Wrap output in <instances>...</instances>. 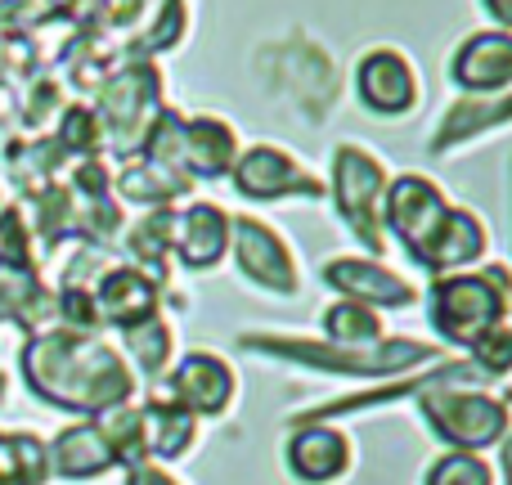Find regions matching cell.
Here are the masks:
<instances>
[{
    "label": "cell",
    "instance_id": "29",
    "mask_svg": "<svg viewBox=\"0 0 512 485\" xmlns=\"http://www.w3.org/2000/svg\"><path fill=\"white\" fill-rule=\"evenodd\" d=\"M27 230H36V239H41L45 252H54L59 243L77 239V194H72L68 185H59L54 180L50 189H41L36 198H27Z\"/></svg>",
    "mask_w": 512,
    "mask_h": 485
},
{
    "label": "cell",
    "instance_id": "28",
    "mask_svg": "<svg viewBox=\"0 0 512 485\" xmlns=\"http://www.w3.org/2000/svg\"><path fill=\"white\" fill-rule=\"evenodd\" d=\"M324 324V342L342 346V351H364V346H378L387 337V324H382V310L360 306V301L337 297L333 306L319 315Z\"/></svg>",
    "mask_w": 512,
    "mask_h": 485
},
{
    "label": "cell",
    "instance_id": "31",
    "mask_svg": "<svg viewBox=\"0 0 512 485\" xmlns=\"http://www.w3.org/2000/svg\"><path fill=\"white\" fill-rule=\"evenodd\" d=\"M99 432H104L108 450H113L117 468H135V463H149V441H144V414L140 405H117L108 414L95 418Z\"/></svg>",
    "mask_w": 512,
    "mask_h": 485
},
{
    "label": "cell",
    "instance_id": "18",
    "mask_svg": "<svg viewBox=\"0 0 512 485\" xmlns=\"http://www.w3.org/2000/svg\"><path fill=\"white\" fill-rule=\"evenodd\" d=\"M486 247H490V230L481 225V216L468 212V207H450V216L432 234V243L414 256V265H423L427 274L441 279V274H459L468 265H477Z\"/></svg>",
    "mask_w": 512,
    "mask_h": 485
},
{
    "label": "cell",
    "instance_id": "17",
    "mask_svg": "<svg viewBox=\"0 0 512 485\" xmlns=\"http://www.w3.org/2000/svg\"><path fill=\"white\" fill-rule=\"evenodd\" d=\"M504 126H512V90H499V95H459L441 113L427 149L436 158H445L450 149H463V144L481 140L490 131H504Z\"/></svg>",
    "mask_w": 512,
    "mask_h": 485
},
{
    "label": "cell",
    "instance_id": "44",
    "mask_svg": "<svg viewBox=\"0 0 512 485\" xmlns=\"http://www.w3.org/2000/svg\"><path fill=\"white\" fill-rule=\"evenodd\" d=\"M45 27V14L36 0H0V32H27Z\"/></svg>",
    "mask_w": 512,
    "mask_h": 485
},
{
    "label": "cell",
    "instance_id": "35",
    "mask_svg": "<svg viewBox=\"0 0 512 485\" xmlns=\"http://www.w3.org/2000/svg\"><path fill=\"white\" fill-rule=\"evenodd\" d=\"M41 77V50L27 32H0V90H23Z\"/></svg>",
    "mask_w": 512,
    "mask_h": 485
},
{
    "label": "cell",
    "instance_id": "7",
    "mask_svg": "<svg viewBox=\"0 0 512 485\" xmlns=\"http://www.w3.org/2000/svg\"><path fill=\"white\" fill-rule=\"evenodd\" d=\"M230 252H234V261H239V274L248 283H256L261 292H274V297H297L301 292L297 256L283 243V234L270 230L265 221H256V216H234Z\"/></svg>",
    "mask_w": 512,
    "mask_h": 485
},
{
    "label": "cell",
    "instance_id": "39",
    "mask_svg": "<svg viewBox=\"0 0 512 485\" xmlns=\"http://www.w3.org/2000/svg\"><path fill=\"white\" fill-rule=\"evenodd\" d=\"M468 360L477 364L490 382L504 378V373H512V324H508V319H504V324H495L490 333H481L477 342L468 346Z\"/></svg>",
    "mask_w": 512,
    "mask_h": 485
},
{
    "label": "cell",
    "instance_id": "30",
    "mask_svg": "<svg viewBox=\"0 0 512 485\" xmlns=\"http://www.w3.org/2000/svg\"><path fill=\"white\" fill-rule=\"evenodd\" d=\"M50 454L32 432H0V485H41Z\"/></svg>",
    "mask_w": 512,
    "mask_h": 485
},
{
    "label": "cell",
    "instance_id": "23",
    "mask_svg": "<svg viewBox=\"0 0 512 485\" xmlns=\"http://www.w3.org/2000/svg\"><path fill=\"white\" fill-rule=\"evenodd\" d=\"M140 414H144V441H149V463L153 459L176 463L198 445V418L189 409H180L176 400H167L162 391H153L144 400Z\"/></svg>",
    "mask_w": 512,
    "mask_h": 485
},
{
    "label": "cell",
    "instance_id": "9",
    "mask_svg": "<svg viewBox=\"0 0 512 485\" xmlns=\"http://www.w3.org/2000/svg\"><path fill=\"white\" fill-rule=\"evenodd\" d=\"M270 63H274V68H270L274 90H283V95H288L292 104L301 108V113L324 117L328 108H333V99H337V72H333V59H328V54L319 50L315 41H301V36H292V41L274 45Z\"/></svg>",
    "mask_w": 512,
    "mask_h": 485
},
{
    "label": "cell",
    "instance_id": "49",
    "mask_svg": "<svg viewBox=\"0 0 512 485\" xmlns=\"http://www.w3.org/2000/svg\"><path fill=\"white\" fill-rule=\"evenodd\" d=\"M0 212H5V203H0Z\"/></svg>",
    "mask_w": 512,
    "mask_h": 485
},
{
    "label": "cell",
    "instance_id": "34",
    "mask_svg": "<svg viewBox=\"0 0 512 485\" xmlns=\"http://www.w3.org/2000/svg\"><path fill=\"white\" fill-rule=\"evenodd\" d=\"M54 140H59V149L68 153V158H99L104 153V131H99V117L90 104H68L59 113V131H54Z\"/></svg>",
    "mask_w": 512,
    "mask_h": 485
},
{
    "label": "cell",
    "instance_id": "10",
    "mask_svg": "<svg viewBox=\"0 0 512 485\" xmlns=\"http://www.w3.org/2000/svg\"><path fill=\"white\" fill-rule=\"evenodd\" d=\"M234 189L252 203H279V198H324L328 185L319 176H310L292 153L274 149V144H252L248 153H239L230 171Z\"/></svg>",
    "mask_w": 512,
    "mask_h": 485
},
{
    "label": "cell",
    "instance_id": "13",
    "mask_svg": "<svg viewBox=\"0 0 512 485\" xmlns=\"http://www.w3.org/2000/svg\"><path fill=\"white\" fill-rule=\"evenodd\" d=\"M324 283L346 301H360V306L373 310H400V306H414L418 288L405 283L391 265L373 261V256H333L324 265Z\"/></svg>",
    "mask_w": 512,
    "mask_h": 485
},
{
    "label": "cell",
    "instance_id": "6",
    "mask_svg": "<svg viewBox=\"0 0 512 485\" xmlns=\"http://www.w3.org/2000/svg\"><path fill=\"white\" fill-rule=\"evenodd\" d=\"M418 414H423L427 432H432L445 450L481 454L512 432L508 400L490 396V391H468V387L427 391V396H418Z\"/></svg>",
    "mask_w": 512,
    "mask_h": 485
},
{
    "label": "cell",
    "instance_id": "5",
    "mask_svg": "<svg viewBox=\"0 0 512 485\" xmlns=\"http://www.w3.org/2000/svg\"><path fill=\"white\" fill-rule=\"evenodd\" d=\"M387 185H391V171L369 149H360V144H337L333 149L328 194H333V207L346 221V230L369 247L373 261H382V252H387V225H382Z\"/></svg>",
    "mask_w": 512,
    "mask_h": 485
},
{
    "label": "cell",
    "instance_id": "19",
    "mask_svg": "<svg viewBox=\"0 0 512 485\" xmlns=\"http://www.w3.org/2000/svg\"><path fill=\"white\" fill-rule=\"evenodd\" d=\"M230 252V216L216 203H189L185 212H176V256L185 270H212Z\"/></svg>",
    "mask_w": 512,
    "mask_h": 485
},
{
    "label": "cell",
    "instance_id": "1",
    "mask_svg": "<svg viewBox=\"0 0 512 485\" xmlns=\"http://www.w3.org/2000/svg\"><path fill=\"white\" fill-rule=\"evenodd\" d=\"M18 364L36 400L81 418H99L117 405H131L135 396L131 364L95 333H72L63 324L27 337Z\"/></svg>",
    "mask_w": 512,
    "mask_h": 485
},
{
    "label": "cell",
    "instance_id": "43",
    "mask_svg": "<svg viewBox=\"0 0 512 485\" xmlns=\"http://www.w3.org/2000/svg\"><path fill=\"white\" fill-rule=\"evenodd\" d=\"M149 5H153V0H104L95 32H99V36H104V32H135Z\"/></svg>",
    "mask_w": 512,
    "mask_h": 485
},
{
    "label": "cell",
    "instance_id": "37",
    "mask_svg": "<svg viewBox=\"0 0 512 485\" xmlns=\"http://www.w3.org/2000/svg\"><path fill=\"white\" fill-rule=\"evenodd\" d=\"M54 113H63V86L50 72H41V77H32L18 90V122H23L27 131H41Z\"/></svg>",
    "mask_w": 512,
    "mask_h": 485
},
{
    "label": "cell",
    "instance_id": "21",
    "mask_svg": "<svg viewBox=\"0 0 512 485\" xmlns=\"http://www.w3.org/2000/svg\"><path fill=\"white\" fill-rule=\"evenodd\" d=\"M45 454H50V472H59V477H68V481H95V477H104L108 468H117V459H113V450H108L95 418L63 427V432L54 436V445H45Z\"/></svg>",
    "mask_w": 512,
    "mask_h": 485
},
{
    "label": "cell",
    "instance_id": "3",
    "mask_svg": "<svg viewBox=\"0 0 512 485\" xmlns=\"http://www.w3.org/2000/svg\"><path fill=\"white\" fill-rule=\"evenodd\" d=\"M508 310H512V274L504 265L432 279V324L450 346H472L481 333L504 324Z\"/></svg>",
    "mask_w": 512,
    "mask_h": 485
},
{
    "label": "cell",
    "instance_id": "40",
    "mask_svg": "<svg viewBox=\"0 0 512 485\" xmlns=\"http://www.w3.org/2000/svg\"><path fill=\"white\" fill-rule=\"evenodd\" d=\"M54 301H59L63 328H72V333H99V328H104L99 306H95V292L90 288H59Z\"/></svg>",
    "mask_w": 512,
    "mask_h": 485
},
{
    "label": "cell",
    "instance_id": "20",
    "mask_svg": "<svg viewBox=\"0 0 512 485\" xmlns=\"http://www.w3.org/2000/svg\"><path fill=\"white\" fill-rule=\"evenodd\" d=\"M239 162V131L221 117H185V176L189 180H225Z\"/></svg>",
    "mask_w": 512,
    "mask_h": 485
},
{
    "label": "cell",
    "instance_id": "11",
    "mask_svg": "<svg viewBox=\"0 0 512 485\" xmlns=\"http://www.w3.org/2000/svg\"><path fill=\"white\" fill-rule=\"evenodd\" d=\"M158 391L194 418H221L234 405L239 378L216 351H189L185 360L167 369V382H158Z\"/></svg>",
    "mask_w": 512,
    "mask_h": 485
},
{
    "label": "cell",
    "instance_id": "16",
    "mask_svg": "<svg viewBox=\"0 0 512 485\" xmlns=\"http://www.w3.org/2000/svg\"><path fill=\"white\" fill-rule=\"evenodd\" d=\"M90 292H95L99 319L122 328V333L135 324H144V319H153L162 306V283H153L149 274L135 270V265H108Z\"/></svg>",
    "mask_w": 512,
    "mask_h": 485
},
{
    "label": "cell",
    "instance_id": "25",
    "mask_svg": "<svg viewBox=\"0 0 512 485\" xmlns=\"http://www.w3.org/2000/svg\"><path fill=\"white\" fill-rule=\"evenodd\" d=\"M171 247H176V212H171V207H153L149 216H140V221L122 234V252L131 256L135 270H144L153 283H167Z\"/></svg>",
    "mask_w": 512,
    "mask_h": 485
},
{
    "label": "cell",
    "instance_id": "36",
    "mask_svg": "<svg viewBox=\"0 0 512 485\" xmlns=\"http://www.w3.org/2000/svg\"><path fill=\"white\" fill-rule=\"evenodd\" d=\"M423 485H495V468L486 463V454L445 450L441 459L427 468Z\"/></svg>",
    "mask_w": 512,
    "mask_h": 485
},
{
    "label": "cell",
    "instance_id": "15",
    "mask_svg": "<svg viewBox=\"0 0 512 485\" xmlns=\"http://www.w3.org/2000/svg\"><path fill=\"white\" fill-rule=\"evenodd\" d=\"M450 81L463 95H499L512 90V32H472L450 54Z\"/></svg>",
    "mask_w": 512,
    "mask_h": 485
},
{
    "label": "cell",
    "instance_id": "26",
    "mask_svg": "<svg viewBox=\"0 0 512 485\" xmlns=\"http://www.w3.org/2000/svg\"><path fill=\"white\" fill-rule=\"evenodd\" d=\"M189 194H194V180L176 176V171H162L144 158L122 162V171L113 176V198L135 203V207H171Z\"/></svg>",
    "mask_w": 512,
    "mask_h": 485
},
{
    "label": "cell",
    "instance_id": "24",
    "mask_svg": "<svg viewBox=\"0 0 512 485\" xmlns=\"http://www.w3.org/2000/svg\"><path fill=\"white\" fill-rule=\"evenodd\" d=\"M0 162H5L9 185H14L18 198L27 203V198H36L41 189L54 185V176H59V167L68 162V153L59 149L54 135H36V140H9Z\"/></svg>",
    "mask_w": 512,
    "mask_h": 485
},
{
    "label": "cell",
    "instance_id": "2",
    "mask_svg": "<svg viewBox=\"0 0 512 485\" xmlns=\"http://www.w3.org/2000/svg\"><path fill=\"white\" fill-rule=\"evenodd\" d=\"M239 351L265 355V360L301 364L315 373H333V378H400L409 369H423L441 355L436 342H418V337H382L378 346L364 351H342V346L315 342V337H292V333H243Z\"/></svg>",
    "mask_w": 512,
    "mask_h": 485
},
{
    "label": "cell",
    "instance_id": "41",
    "mask_svg": "<svg viewBox=\"0 0 512 485\" xmlns=\"http://www.w3.org/2000/svg\"><path fill=\"white\" fill-rule=\"evenodd\" d=\"M36 5H41L45 23H72L77 32H95L104 0H36Z\"/></svg>",
    "mask_w": 512,
    "mask_h": 485
},
{
    "label": "cell",
    "instance_id": "33",
    "mask_svg": "<svg viewBox=\"0 0 512 485\" xmlns=\"http://www.w3.org/2000/svg\"><path fill=\"white\" fill-rule=\"evenodd\" d=\"M126 351L135 355V364H140V373L149 382H162L171 369V328L162 315L144 319V324L126 328Z\"/></svg>",
    "mask_w": 512,
    "mask_h": 485
},
{
    "label": "cell",
    "instance_id": "14",
    "mask_svg": "<svg viewBox=\"0 0 512 485\" xmlns=\"http://www.w3.org/2000/svg\"><path fill=\"white\" fill-rule=\"evenodd\" d=\"M351 436L342 427L324 423H301L292 427L288 445H283V463H288L292 481L301 485H333L351 472Z\"/></svg>",
    "mask_w": 512,
    "mask_h": 485
},
{
    "label": "cell",
    "instance_id": "32",
    "mask_svg": "<svg viewBox=\"0 0 512 485\" xmlns=\"http://www.w3.org/2000/svg\"><path fill=\"white\" fill-rule=\"evenodd\" d=\"M185 32H189V5L185 0H162V9L153 14L149 32L135 36V41L122 50V59H153V54H167L185 41Z\"/></svg>",
    "mask_w": 512,
    "mask_h": 485
},
{
    "label": "cell",
    "instance_id": "22",
    "mask_svg": "<svg viewBox=\"0 0 512 485\" xmlns=\"http://www.w3.org/2000/svg\"><path fill=\"white\" fill-rule=\"evenodd\" d=\"M59 319V301L36 270H5L0 265V324H18L27 337Z\"/></svg>",
    "mask_w": 512,
    "mask_h": 485
},
{
    "label": "cell",
    "instance_id": "42",
    "mask_svg": "<svg viewBox=\"0 0 512 485\" xmlns=\"http://www.w3.org/2000/svg\"><path fill=\"white\" fill-rule=\"evenodd\" d=\"M68 189L77 198H108L113 194V171L104 167V158H81V162H72Z\"/></svg>",
    "mask_w": 512,
    "mask_h": 485
},
{
    "label": "cell",
    "instance_id": "4",
    "mask_svg": "<svg viewBox=\"0 0 512 485\" xmlns=\"http://www.w3.org/2000/svg\"><path fill=\"white\" fill-rule=\"evenodd\" d=\"M90 108L104 131V149H113L122 162L135 158L149 126L167 108L162 104V68H153L149 59H122V68L95 90Z\"/></svg>",
    "mask_w": 512,
    "mask_h": 485
},
{
    "label": "cell",
    "instance_id": "45",
    "mask_svg": "<svg viewBox=\"0 0 512 485\" xmlns=\"http://www.w3.org/2000/svg\"><path fill=\"white\" fill-rule=\"evenodd\" d=\"M122 485H180L171 472L153 468V463H135V468H126V481Z\"/></svg>",
    "mask_w": 512,
    "mask_h": 485
},
{
    "label": "cell",
    "instance_id": "8",
    "mask_svg": "<svg viewBox=\"0 0 512 485\" xmlns=\"http://www.w3.org/2000/svg\"><path fill=\"white\" fill-rule=\"evenodd\" d=\"M445 216H450V198L441 194L436 180L418 176V171H409V176H391L387 203H382V225H387V234H396V239L405 243L409 261L432 243V234L441 230Z\"/></svg>",
    "mask_w": 512,
    "mask_h": 485
},
{
    "label": "cell",
    "instance_id": "12",
    "mask_svg": "<svg viewBox=\"0 0 512 485\" xmlns=\"http://www.w3.org/2000/svg\"><path fill=\"white\" fill-rule=\"evenodd\" d=\"M355 95L378 117H405L418 108L423 86H418V72L405 54L391 50V45H378L355 63Z\"/></svg>",
    "mask_w": 512,
    "mask_h": 485
},
{
    "label": "cell",
    "instance_id": "27",
    "mask_svg": "<svg viewBox=\"0 0 512 485\" xmlns=\"http://www.w3.org/2000/svg\"><path fill=\"white\" fill-rule=\"evenodd\" d=\"M59 63L68 68V81L81 90V95H95V90L122 68V50H113V45L95 32H77L59 50Z\"/></svg>",
    "mask_w": 512,
    "mask_h": 485
},
{
    "label": "cell",
    "instance_id": "38",
    "mask_svg": "<svg viewBox=\"0 0 512 485\" xmlns=\"http://www.w3.org/2000/svg\"><path fill=\"white\" fill-rule=\"evenodd\" d=\"M0 265L5 270H36V243L27 230V216L18 207L0 212Z\"/></svg>",
    "mask_w": 512,
    "mask_h": 485
},
{
    "label": "cell",
    "instance_id": "47",
    "mask_svg": "<svg viewBox=\"0 0 512 485\" xmlns=\"http://www.w3.org/2000/svg\"><path fill=\"white\" fill-rule=\"evenodd\" d=\"M499 463H504V477H508V485H512V432L499 441Z\"/></svg>",
    "mask_w": 512,
    "mask_h": 485
},
{
    "label": "cell",
    "instance_id": "48",
    "mask_svg": "<svg viewBox=\"0 0 512 485\" xmlns=\"http://www.w3.org/2000/svg\"><path fill=\"white\" fill-rule=\"evenodd\" d=\"M5 387H9V382H5V373H0V400H5Z\"/></svg>",
    "mask_w": 512,
    "mask_h": 485
},
{
    "label": "cell",
    "instance_id": "46",
    "mask_svg": "<svg viewBox=\"0 0 512 485\" xmlns=\"http://www.w3.org/2000/svg\"><path fill=\"white\" fill-rule=\"evenodd\" d=\"M486 18L499 27V32H512V0H481Z\"/></svg>",
    "mask_w": 512,
    "mask_h": 485
}]
</instances>
